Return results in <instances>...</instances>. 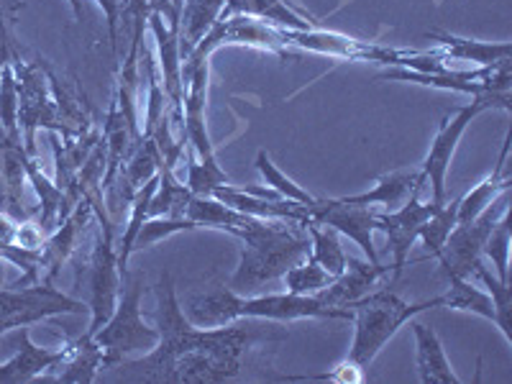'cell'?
Segmentation results:
<instances>
[{
	"label": "cell",
	"instance_id": "d6986e66",
	"mask_svg": "<svg viewBox=\"0 0 512 384\" xmlns=\"http://www.w3.org/2000/svg\"><path fill=\"white\" fill-rule=\"evenodd\" d=\"M392 269V264H382V262H361V259H354L349 256L346 259V269L341 277L331 282L328 287L318 292V297L326 305H336V308H351V303L361 300L364 295L377 287V282L382 277H387Z\"/></svg>",
	"mask_w": 512,
	"mask_h": 384
},
{
	"label": "cell",
	"instance_id": "8fae6325",
	"mask_svg": "<svg viewBox=\"0 0 512 384\" xmlns=\"http://www.w3.org/2000/svg\"><path fill=\"white\" fill-rule=\"evenodd\" d=\"M507 213H510V190L492 200L474 221L456 223L441 256H438L441 277H446V280H469L477 264L482 262V251L489 233L495 231L497 221Z\"/></svg>",
	"mask_w": 512,
	"mask_h": 384
},
{
	"label": "cell",
	"instance_id": "8992f818",
	"mask_svg": "<svg viewBox=\"0 0 512 384\" xmlns=\"http://www.w3.org/2000/svg\"><path fill=\"white\" fill-rule=\"evenodd\" d=\"M144 292V274L126 269L121 274L116 310L93 336L103 349V369H111L128 359H139L159 344V331L146 326L144 315H141Z\"/></svg>",
	"mask_w": 512,
	"mask_h": 384
},
{
	"label": "cell",
	"instance_id": "d6a6232c",
	"mask_svg": "<svg viewBox=\"0 0 512 384\" xmlns=\"http://www.w3.org/2000/svg\"><path fill=\"white\" fill-rule=\"evenodd\" d=\"M256 169H259V175L264 177V182H267L272 190L280 192L282 198L295 200V203H305V205H313L315 200H318V198H313L308 190H303L300 185H295V182H292L290 177H287L285 172H282V169L272 162V159H269L267 152L256 154Z\"/></svg>",
	"mask_w": 512,
	"mask_h": 384
},
{
	"label": "cell",
	"instance_id": "d4e9b609",
	"mask_svg": "<svg viewBox=\"0 0 512 384\" xmlns=\"http://www.w3.org/2000/svg\"><path fill=\"white\" fill-rule=\"evenodd\" d=\"M226 0H185L180 16V57L185 62L221 18Z\"/></svg>",
	"mask_w": 512,
	"mask_h": 384
},
{
	"label": "cell",
	"instance_id": "4dcf8cb0",
	"mask_svg": "<svg viewBox=\"0 0 512 384\" xmlns=\"http://www.w3.org/2000/svg\"><path fill=\"white\" fill-rule=\"evenodd\" d=\"M282 280H285L287 292H292V295H318V292L323 290V287L331 285L336 277H331V274L308 254L303 262H297L295 267L287 269Z\"/></svg>",
	"mask_w": 512,
	"mask_h": 384
},
{
	"label": "cell",
	"instance_id": "7a4b0ae2",
	"mask_svg": "<svg viewBox=\"0 0 512 384\" xmlns=\"http://www.w3.org/2000/svg\"><path fill=\"white\" fill-rule=\"evenodd\" d=\"M185 318L192 326L218 328L228 326L241 318H264L277 320V323H292V320L318 318V320H354L351 308H336L326 305L318 295H236L228 290L226 282H216L205 292H195L187 297Z\"/></svg>",
	"mask_w": 512,
	"mask_h": 384
},
{
	"label": "cell",
	"instance_id": "cb8c5ba5",
	"mask_svg": "<svg viewBox=\"0 0 512 384\" xmlns=\"http://www.w3.org/2000/svg\"><path fill=\"white\" fill-rule=\"evenodd\" d=\"M57 369L62 372L52 377V382H72V384H93L98 372L103 369V349L93 336L82 333L77 341L67 344V356Z\"/></svg>",
	"mask_w": 512,
	"mask_h": 384
},
{
	"label": "cell",
	"instance_id": "ba28073f",
	"mask_svg": "<svg viewBox=\"0 0 512 384\" xmlns=\"http://www.w3.org/2000/svg\"><path fill=\"white\" fill-rule=\"evenodd\" d=\"M100 223V233L95 236V246L90 251L88 267H85V280L90 287V328L85 333L95 336L105 320L111 318L121 292V269H118V251L113 246V223L103 210V203L90 205Z\"/></svg>",
	"mask_w": 512,
	"mask_h": 384
},
{
	"label": "cell",
	"instance_id": "484cf974",
	"mask_svg": "<svg viewBox=\"0 0 512 384\" xmlns=\"http://www.w3.org/2000/svg\"><path fill=\"white\" fill-rule=\"evenodd\" d=\"M254 16L262 18L267 24L280 26V29H292V31H303V29H315V21H305L303 16H297L285 0H226V8H223L221 18L228 16Z\"/></svg>",
	"mask_w": 512,
	"mask_h": 384
},
{
	"label": "cell",
	"instance_id": "2e32d148",
	"mask_svg": "<svg viewBox=\"0 0 512 384\" xmlns=\"http://www.w3.org/2000/svg\"><path fill=\"white\" fill-rule=\"evenodd\" d=\"M149 26H152L154 44L159 54V72H162V85L167 93L169 108L180 121H185L182 103H185V82H182V57H180V34L169 29V24L157 11L149 13Z\"/></svg>",
	"mask_w": 512,
	"mask_h": 384
},
{
	"label": "cell",
	"instance_id": "ee69618b",
	"mask_svg": "<svg viewBox=\"0 0 512 384\" xmlns=\"http://www.w3.org/2000/svg\"><path fill=\"white\" fill-rule=\"evenodd\" d=\"M3 64H8V62H0V72H3Z\"/></svg>",
	"mask_w": 512,
	"mask_h": 384
},
{
	"label": "cell",
	"instance_id": "277c9868",
	"mask_svg": "<svg viewBox=\"0 0 512 384\" xmlns=\"http://www.w3.org/2000/svg\"><path fill=\"white\" fill-rule=\"evenodd\" d=\"M18 82V123L24 134V149L29 157H36V128H47L52 134L75 136L93 126L85 121L75 103L64 98L57 77L41 59L34 64L21 62V57L11 59Z\"/></svg>",
	"mask_w": 512,
	"mask_h": 384
},
{
	"label": "cell",
	"instance_id": "ffe728a7",
	"mask_svg": "<svg viewBox=\"0 0 512 384\" xmlns=\"http://www.w3.org/2000/svg\"><path fill=\"white\" fill-rule=\"evenodd\" d=\"M415 336V367H418V379L423 384H461L456 372L451 369V361L446 359L441 338L431 326L410 320Z\"/></svg>",
	"mask_w": 512,
	"mask_h": 384
},
{
	"label": "cell",
	"instance_id": "9c48e42d",
	"mask_svg": "<svg viewBox=\"0 0 512 384\" xmlns=\"http://www.w3.org/2000/svg\"><path fill=\"white\" fill-rule=\"evenodd\" d=\"M88 303L64 295L49 282L0 287V336L11 328H24L54 315H88Z\"/></svg>",
	"mask_w": 512,
	"mask_h": 384
},
{
	"label": "cell",
	"instance_id": "7bdbcfd3",
	"mask_svg": "<svg viewBox=\"0 0 512 384\" xmlns=\"http://www.w3.org/2000/svg\"><path fill=\"white\" fill-rule=\"evenodd\" d=\"M6 285V274H3V256H0V287Z\"/></svg>",
	"mask_w": 512,
	"mask_h": 384
},
{
	"label": "cell",
	"instance_id": "83f0119b",
	"mask_svg": "<svg viewBox=\"0 0 512 384\" xmlns=\"http://www.w3.org/2000/svg\"><path fill=\"white\" fill-rule=\"evenodd\" d=\"M192 192L175 177V172L159 169V185L149 205V218H187L185 210Z\"/></svg>",
	"mask_w": 512,
	"mask_h": 384
},
{
	"label": "cell",
	"instance_id": "f546056e",
	"mask_svg": "<svg viewBox=\"0 0 512 384\" xmlns=\"http://www.w3.org/2000/svg\"><path fill=\"white\" fill-rule=\"evenodd\" d=\"M456 208H459V198L451 200V203H443L441 208L433 213L428 221L423 223V228H420L418 239L423 241L425 251H428V256H433V259H438L443 251V246H446L448 236H451V231L456 228Z\"/></svg>",
	"mask_w": 512,
	"mask_h": 384
},
{
	"label": "cell",
	"instance_id": "7c38bea8",
	"mask_svg": "<svg viewBox=\"0 0 512 384\" xmlns=\"http://www.w3.org/2000/svg\"><path fill=\"white\" fill-rule=\"evenodd\" d=\"M492 108H500V111L512 113V105L502 103V100L497 98H472V103L461 105L454 116H446L441 121V126H438L436 139H433L431 149H428V157H425L423 167H420V175H423L425 185L431 182V200L436 205H443L448 200L446 195L448 167H451V159H454L461 136L466 134V128L472 126V121L479 116V113L492 111Z\"/></svg>",
	"mask_w": 512,
	"mask_h": 384
},
{
	"label": "cell",
	"instance_id": "30bf717a",
	"mask_svg": "<svg viewBox=\"0 0 512 384\" xmlns=\"http://www.w3.org/2000/svg\"><path fill=\"white\" fill-rule=\"evenodd\" d=\"M221 47H251V49H262V52H272L277 57H282L287 62L290 59V49L282 47L280 41V26H272L262 18L254 16H228L218 18L216 26L203 36L198 47L192 49L190 57L182 62V82L190 75L198 64L208 62L213 54Z\"/></svg>",
	"mask_w": 512,
	"mask_h": 384
},
{
	"label": "cell",
	"instance_id": "836d02e7",
	"mask_svg": "<svg viewBox=\"0 0 512 384\" xmlns=\"http://www.w3.org/2000/svg\"><path fill=\"white\" fill-rule=\"evenodd\" d=\"M187 182L185 187L192 195H210L218 185H228V175L218 167L216 159H200V162L187 164Z\"/></svg>",
	"mask_w": 512,
	"mask_h": 384
},
{
	"label": "cell",
	"instance_id": "f35d334b",
	"mask_svg": "<svg viewBox=\"0 0 512 384\" xmlns=\"http://www.w3.org/2000/svg\"><path fill=\"white\" fill-rule=\"evenodd\" d=\"M98 6L103 8L105 18H108V31H111V47L118 59V21H121V11L128 8V0H98Z\"/></svg>",
	"mask_w": 512,
	"mask_h": 384
},
{
	"label": "cell",
	"instance_id": "4fadbf2b",
	"mask_svg": "<svg viewBox=\"0 0 512 384\" xmlns=\"http://www.w3.org/2000/svg\"><path fill=\"white\" fill-rule=\"evenodd\" d=\"M441 205H436L433 200L428 203H420L418 192H413L405 203L397 210H384L377 213V231H382L387 236V251L392 254V277H400L405 264H408V254L413 249V244L418 241V233L423 228V223L436 213Z\"/></svg>",
	"mask_w": 512,
	"mask_h": 384
},
{
	"label": "cell",
	"instance_id": "6da1fadb",
	"mask_svg": "<svg viewBox=\"0 0 512 384\" xmlns=\"http://www.w3.org/2000/svg\"><path fill=\"white\" fill-rule=\"evenodd\" d=\"M157 292L159 344L139 359L116 364V379L146 384H223L241 379L251 354L290 338L277 320L241 318L228 326H192L177 300L172 274L164 272Z\"/></svg>",
	"mask_w": 512,
	"mask_h": 384
},
{
	"label": "cell",
	"instance_id": "44dd1931",
	"mask_svg": "<svg viewBox=\"0 0 512 384\" xmlns=\"http://www.w3.org/2000/svg\"><path fill=\"white\" fill-rule=\"evenodd\" d=\"M423 185L425 180L423 175H420V169H397V172L379 177L377 185H374L372 190L359 192V195H346V198L341 200L351 205H367V208L382 205L384 210H397L413 192L420 195Z\"/></svg>",
	"mask_w": 512,
	"mask_h": 384
},
{
	"label": "cell",
	"instance_id": "4316f807",
	"mask_svg": "<svg viewBox=\"0 0 512 384\" xmlns=\"http://www.w3.org/2000/svg\"><path fill=\"white\" fill-rule=\"evenodd\" d=\"M310 236V256L320 267L326 269L331 277H341L346 269V251L341 246V233L333 231L331 226H323V223H305Z\"/></svg>",
	"mask_w": 512,
	"mask_h": 384
},
{
	"label": "cell",
	"instance_id": "5b68a950",
	"mask_svg": "<svg viewBox=\"0 0 512 384\" xmlns=\"http://www.w3.org/2000/svg\"><path fill=\"white\" fill-rule=\"evenodd\" d=\"M433 308H443L441 295L423 300V303H405L387 287L384 290H372L361 300L351 303L356 331L354 341H351L349 359L367 369L405 323H410L415 315L428 313Z\"/></svg>",
	"mask_w": 512,
	"mask_h": 384
},
{
	"label": "cell",
	"instance_id": "b9f144b4",
	"mask_svg": "<svg viewBox=\"0 0 512 384\" xmlns=\"http://www.w3.org/2000/svg\"><path fill=\"white\" fill-rule=\"evenodd\" d=\"M67 3H70L75 21H82V0H67Z\"/></svg>",
	"mask_w": 512,
	"mask_h": 384
},
{
	"label": "cell",
	"instance_id": "52a82bcc",
	"mask_svg": "<svg viewBox=\"0 0 512 384\" xmlns=\"http://www.w3.org/2000/svg\"><path fill=\"white\" fill-rule=\"evenodd\" d=\"M510 57L500 59L487 67H477V70H448L441 75L433 72H413L402 70V67H390V70L374 75L377 82H413V85H423V88L436 90H454V93H464L469 98H497L502 103L512 105V75H510Z\"/></svg>",
	"mask_w": 512,
	"mask_h": 384
},
{
	"label": "cell",
	"instance_id": "5bb4252c",
	"mask_svg": "<svg viewBox=\"0 0 512 384\" xmlns=\"http://www.w3.org/2000/svg\"><path fill=\"white\" fill-rule=\"evenodd\" d=\"M331 226L333 231L344 233L367 254L369 262H379L377 246H374V231H377V210L367 205H351L341 198L315 200L310 205V221Z\"/></svg>",
	"mask_w": 512,
	"mask_h": 384
},
{
	"label": "cell",
	"instance_id": "3957f363",
	"mask_svg": "<svg viewBox=\"0 0 512 384\" xmlns=\"http://www.w3.org/2000/svg\"><path fill=\"white\" fill-rule=\"evenodd\" d=\"M231 236L244 244L239 267L226 282L228 290L236 295H262L267 285L282 280L287 269L303 262L310 254V236L305 223L251 218L244 228H236Z\"/></svg>",
	"mask_w": 512,
	"mask_h": 384
},
{
	"label": "cell",
	"instance_id": "f1b7e54d",
	"mask_svg": "<svg viewBox=\"0 0 512 384\" xmlns=\"http://www.w3.org/2000/svg\"><path fill=\"white\" fill-rule=\"evenodd\" d=\"M443 297V308L461 310V313H474L492 320L497 326V310L489 292H482L469 280H448V292Z\"/></svg>",
	"mask_w": 512,
	"mask_h": 384
},
{
	"label": "cell",
	"instance_id": "ac0fdd59",
	"mask_svg": "<svg viewBox=\"0 0 512 384\" xmlns=\"http://www.w3.org/2000/svg\"><path fill=\"white\" fill-rule=\"evenodd\" d=\"M213 198L226 203L228 208L239 210L244 216L251 218H264V221H295V223H308L310 221V205L295 203V200L287 198H256V195H249L241 187H233L231 182L228 185H218L216 190L210 192Z\"/></svg>",
	"mask_w": 512,
	"mask_h": 384
},
{
	"label": "cell",
	"instance_id": "e575fe53",
	"mask_svg": "<svg viewBox=\"0 0 512 384\" xmlns=\"http://www.w3.org/2000/svg\"><path fill=\"white\" fill-rule=\"evenodd\" d=\"M482 256H489V259H492V264H495L497 269V280L510 282V272H507V267H510V213L502 216L500 221H497L495 231L489 233Z\"/></svg>",
	"mask_w": 512,
	"mask_h": 384
},
{
	"label": "cell",
	"instance_id": "8d00e7d4",
	"mask_svg": "<svg viewBox=\"0 0 512 384\" xmlns=\"http://www.w3.org/2000/svg\"><path fill=\"white\" fill-rule=\"evenodd\" d=\"M192 228H198L190 218H146L141 231L136 233V241H134V251L139 249H149V246L159 244L162 239H169L172 233H180V231H192Z\"/></svg>",
	"mask_w": 512,
	"mask_h": 384
},
{
	"label": "cell",
	"instance_id": "1f68e13d",
	"mask_svg": "<svg viewBox=\"0 0 512 384\" xmlns=\"http://www.w3.org/2000/svg\"><path fill=\"white\" fill-rule=\"evenodd\" d=\"M472 277H477L484 287L489 290V297H492V303H495L497 310V328L505 336L507 344L512 346V331H510V308H512V287L510 282L497 280V274H492V269L484 267V262L477 264Z\"/></svg>",
	"mask_w": 512,
	"mask_h": 384
},
{
	"label": "cell",
	"instance_id": "603a6c76",
	"mask_svg": "<svg viewBox=\"0 0 512 384\" xmlns=\"http://www.w3.org/2000/svg\"><path fill=\"white\" fill-rule=\"evenodd\" d=\"M507 157H510V136H507L505 144H502L500 159H497L495 169H492V175L484 177L477 187H472V190L466 192L464 198H459L456 221L459 223L474 221V218H477L479 213H482V210L492 203V200L500 198L502 192L510 190L512 177H510V172H507Z\"/></svg>",
	"mask_w": 512,
	"mask_h": 384
},
{
	"label": "cell",
	"instance_id": "74e56055",
	"mask_svg": "<svg viewBox=\"0 0 512 384\" xmlns=\"http://www.w3.org/2000/svg\"><path fill=\"white\" fill-rule=\"evenodd\" d=\"M285 382H364V367H359L356 361L346 359L341 361L333 372L328 374H308V377H280Z\"/></svg>",
	"mask_w": 512,
	"mask_h": 384
},
{
	"label": "cell",
	"instance_id": "e0dca14e",
	"mask_svg": "<svg viewBox=\"0 0 512 384\" xmlns=\"http://www.w3.org/2000/svg\"><path fill=\"white\" fill-rule=\"evenodd\" d=\"M18 351L0 364V384H21L34 382V379L44 377L47 372L57 369L67 356V344L62 349H44L31 341L29 326L18 328Z\"/></svg>",
	"mask_w": 512,
	"mask_h": 384
},
{
	"label": "cell",
	"instance_id": "d590c367",
	"mask_svg": "<svg viewBox=\"0 0 512 384\" xmlns=\"http://www.w3.org/2000/svg\"><path fill=\"white\" fill-rule=\"evenodd\" d=\"M0 126L6 128L11 136L21 139V131H18V82L11 62L3 64V72H0Z\"/></svg>",
	"mask_w": 512,
	"mask_h": 384
},
{
	"label": "cell",
	"instance_id": "7402d4cb",
	"mask_svg": "<svg viewBox=\"0 0 512 384\" xmlns=\"http://www.w3.org/2000/svg\"><path fill=\"white\" fill-rule=\"evenodd\" d=\"M428 39L433 41V52L441 54L446 62H472L477 67H487L500 59L512 57L510 44H489V41L464 39V36L448 34V31H428Z\"/></svg>",
	"mask_w": 512,
	"mask_h": 384
},
{
	"label": "cell",
	"instance_id": "60d3db41",
	"mask_svg": "<svg viewBox=\"0 0 512 384\" xmlns=\"http://www.w3.org/2000/svg\"><path fill=\"white\" fill-rule=\"evenodd\" d=\"M3 3H0V62H11V54H8V31L6 21H3Z\"/></svg>",
	"mask_w": 512,
	"mask_h": 384
},
{
	"label": "cell",
	"instance_id": "9a60e30c",
	"mask_svg": "<svg viewBox=\"0 0 512 384\" xmlns=\"http://www.w3.org/2000/svg\"><path fill=\"white\" fill-rule=\"evenodd\" d=\"M208 77L210 62L198 64L190 75L185 77V136L187 144L198 152L200 159H216V146L208 136V123H205V105H208Z\"/></svg>",
	"mask_w": 512,
	"mask_h": 384
},
{
	"label": "cell",
	"instance_id": "ab89813d",
	"mask_svg": "<svg viewBox=\"0 0 512 384\" xmlns=\"http://www.w3.org/2000/svg\"><path fill=\"white\" fill-rule=\"evenodd\" d=\"M182 3L185 0H152V11H157L159 16L169 24V29L180 34V16H182Z\"/></svg>",
	"mask_w": 512,
	"mask_h": 384
}]
</instances>
